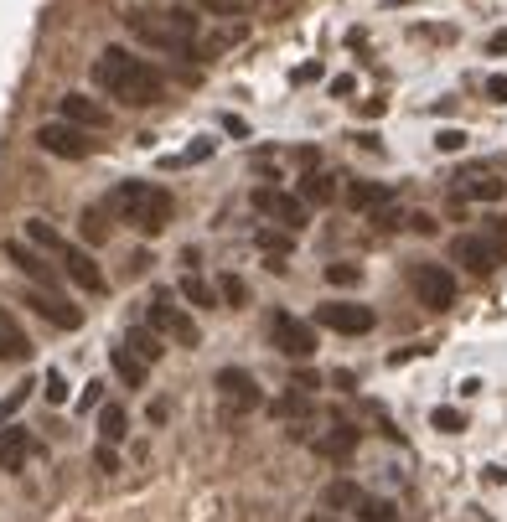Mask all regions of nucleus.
Instances as JSON below:
<instances>
[{
    "instance_id": "nucleus-1",
    "label": "nucleus",
    "mask_w": 507,
    "mask_h": 522,
    "mask_svg": "<svg viewBox=\"0 0 507 522\" xmlns=\"http://www.w3.org/2000/svg\"><path fill=\"white\" fill-rule=\"evenodd\" d=\"M94 83L104 88L109 99L130 104V109H151V104H161V94H166L161 68H151L145 57H135V52H125V47H104V52L94 57Z\"/></svg>"
},
{
    "instance_id": "nucleus-2",
    "label": "nucleus",
    "mask_w": 507,
    "mask_h": 522,
    "mask_svg": "<svg viewBox=\"0 0 507 522\" xmlns=\"http://www.w3.org/2000/svg\"><path fill=\"white\" fill-rule=\"evenodd\" d=\"M130 37L156 47V52H171V57H202V21L182 6L171 11H130L125 16Z\"/></svg>"
},
{
    "instance_id": "nucleus-3",
    "label": "nucleus",
    "mask_w": 507,
    "mask_h": 522,
    "mask_svg": "<svg viewBox=\"0 0 507 522\" xmlns=\"http://www.w3.org/2000/svg\"><path fill=\"white\" fill-rule=\"evenodd\" d=\"M26 243H32L37 254H52V259H57V274H63V280H73L78 290H88V295L104 290V269L94 264V254L78 249V243H68L47 218H26Z\"/></svg>"
},
{
    "instance_id": "nucleus-4",
    "label": "nucleus",
    "mask_w": 507,
    "mask_h": 522,
    "mask_svg": "<svg viewBox=\"0 0 507 522\" xmlns=\"http://www.w3.org/2000/svg\"><path fill=\"white\" fill-rule=\"evenodd\" d=\"M109 207L119 212V223H130V228H135V233H145V238L166 233L171 212H176L171 192H166V187H156V181H119V187L109 192Z\"/></svg>"
},
{
    "instance_id": "nucleus-5",
    "label": "nucleus",
    "mask_w": 507,
    "mask_h": 522,
    "mask_svg": "<svg viewBox=\"0 0 507 522\" xmlns=\"http://www.w3.org/2000/svg\"><path fill=\"white\" fill-rule=\"evenodd\" d=\"M145 321H151V331L156 336H171L176 347H197L202 342V331H197V321L176 305V295L171 290H156L151 295V311H145Z\"/></svg>"
},
{
    "instance_id": "nucleus-6",
    "label": "nucleus",
    "mask_w": 507,
    "mask_h": 522,
    "mask_svg": "<svg viewBox=\"0 0 507 522\" xmlns=\"http://www.w3.org/2000/svg\"><path fill=\"white\" fill-rule=\"evenodd\" d=\"M249 202H254V212H264L270 223H280L285 233H301L306 228V218H311V207L295 197V192H280V187H254L249 192Z\"/></svg>"
},
{
    "instance_id": "nucleus-7",
    "label": "nucleus",
    "mask_w": 507,
    "mask_h": 522,
    "mask_svg": "<svg viewBox=\"0 0 507 522\" xmlns=\"http://www.w3.org/2000/svg\"><path fill=\"white\" fill-rule=\"evenodd\" d=\"M213 388H218V404L238 419V414H254L259 404H264V393H259V383L244 373V367H223V373L213 378Z\"/></svg>"
},
{
    "instance_id": "nucleus-8",
    "label": "nucleus",
    "mask_w": 507,
    "mask_h": 522,
    "mask_svg": "<svg viewBox=\"0 0 507 522\" xmlns=\"http://www.w3.org/2000/svg\"><path fill=\"white\" fill-rule=\"evenodd\" d=\"M37 145L47 150V156L57 161H83V156H94V140H88V130L68 125V119H52V125L37 130Z\"/></svg>"
},
{
    "instance_id": "nucleus-9",
    "label": "nucleus",
    "mask_w": 507,
    "mask_h": 522,
    "mask_svg": "<svg viewBox=\"0 0 507 522\" xmlns=\"http://www.w3.org/2000/svg\"><path fill=\"white\" fill-rule=\"evenodd\" d=\"M270 342L290 357V362H311L316 357V331L306 321H295L290 311H275L270 316Z\"/></svg>"
},
{
    "instance_id": "nucleus-10",
    "label": "nucleus",
    "mask_w": 507,
    "mask_h": 522,
    "mask_svg": "<svg viewBox=\"0 0 507 522\" xmlns=\"http://www.w3.org/2000/svg\"><path fill=\"white\" fill-rule=\"evenodd\" d=\"M409 285H414V295H420V305H430V311H451L456 305V274L445 264H420L409 274Z\"/></svg>"
},
{
    "instance_id": "nucleus-11",
    "label": "nucleus",
    "mask_w": 507,
    "mask_h": 522,
    "mask_svg": "<svg viewBox=\"0 0 507 522\" xmlns=\"http://www.w3.org/2000/svg\"><path fill=\"white\" fill-rule=\"evenodd\" d=\"M316 321L326 331H337V336H368L378 316L368 311V305H357V300H332V305H316Z\"/></svg>"
},
{
    "instance_id": "nucleus-12",
    "label": "nucleus",
    "mask_w": 507,
    "mask_h": 522,
    "mask_svg": "<svg viewBox=\"0 0 507 522\" xmlns=\"http://www.w3.org/2000/svg\"><path fill=\"white\" fill-rule=\"evenodd\" d=\"M6 259L26 274V280H32L37 290H52V295H63V274H57L37 249H32V243H21V238H6Z\"/></svg>"
},
{
    "instance_id": "nucleus-13",
    "label": "nucleus",
    "mask_w": 507,
    "mask_h": 522,
    "mask_svg": "<svg viewBox=\"0 0 507 522\" xmlns=\"http://www.w3.org/2000/svg\"><path fill=\"white\" fill-rule=\"evenodd\" d=\"M451 259H456L466 274H492V269L502 264V249H497L492 238L466 233V238H456V243H451Z\"/></svg>"
},
{
    "instance_id": "nucleus-14",
    "label": "nucleus",
    "mask_w": 507,
    "mask_h": 522,
    "mask_svg": "<svg viewBox=\"0 0 507 522\" xmlns=\"http://www.w3.org/2000/svg\"><path fill=\"white\" fill-rule=\"evenodd\" d=\"M26 305L42 316V321H52L57 331H78L83 326V311L68 300V295H52V290H26Z\"/></svg>"
},
{
    "instance_id": "nucleus-15",
    "label": "nucleus",
    "mask_w": 507,
    "mask_h": 522,
    "mask_svg": "<svg viewBox=\"0 0 507 522\" xmlns=\"http://www.w3.org/2000/svg\"><path fill=\"white\" fill-rule=\"evenodd\" d=\"M507 181L492 171V166H471L456 176V202H502Z\"/></svg>"
},
{
    "instance_id": "nucleus-16",
    "label": "nucleus",
    "mask_w": 507,
    "mask_h": 522,
    "mask_svg": "<svg viewBox=\"0 0 507 522\" xmlns=\"http://www.w3.org/2000/svg\"><path fill=\"white\" fill-rule=\"evenodd\" d=\"M57 114H63L68 125H78V130H104L109 125V109L94 104L88 94H63V99H57Z\"/></svg>"
},
{
    "instance_id": "nucleus-17",
    "label": "nucleus",
    "mask_w": 507,
    "mask_h": 522,
    "mask_svg": "<svg viewBox=\"0 0 507 522\" xmlns=\"http://www.w3.org/2000/svg\"><path fill=\"white\" fill-rule=\"evenodd\" d=\"M32 455H37V440L26 435L21 424H6V429H0V471H21Z\"/></svg>"
},
{
    "instance_id": "nucleus-18",
    "label": "nucleus",
    "mask_w": 507,
    "mask_h": 522,
    "mask_svg": "<svg viewBox=\"0 0 507 522\" xmlns=\"http://www.w3.org/2000/svg\"><path fill=\"white\" fill-rule=\"evenodd\" d=\"M0 362H32V336L21 331L6 305H0Z\"/></svg>"
},
{
    "instance_id": "nucleus-19",
    "label": "nucleus",
    "mask_w": 507,
    "mask_h": 522,
    "mask_svg": "<svg viewBox=\"0 0 507 522\" xmlns=\"http://www.w3.org/2000/svg\"><path fill=\"white\" fill-rule=\"evenodd\" d=\"M357 440H363V435H357L352 424H332V429H326V435H316L311 445H316V455H326V460H347V455L357 450Z\"/></svg>"
},
{
    "instance_id": "nucleus-20",
    "label": "nucleus",
    "mask_w": 507,
    "mask_h": 522,
    "mask_svg": "<svg viewBox=\"0 0 507 522\" xmlns=\"http://www.w3.org/2000/svg\"><path fill=\"white\" fill-rule=\"evenodd\" d=\"M363 497H368L363 486H352V481H332V486L321 491V507H326V512H357V502H363Z\"/></svg>"
},
{
    "instance_id": "nucleus-21",
    "label": "nucleus",
    "mask_w": 507,
    "mask_h": 522,
    "mask_svg": "<svg viewBox=\"0 0 507 522\" xmlns=\"http://www.w3.org/2000/svg\"><path fill=\"white\" fill-rule=\"evenodd\" d=\"M119 347H130V352H135V357H140L145 367H151V362H161V357H166L161 336H156L151 326H135V331H130V336H125V342H119Z\"/></svg>"
},
{
    "instance_id": "nucleus-22",
    "label": "nucleus",
    "mask_w": 507,
    "mask_h": 522,
    "mask_svg": "<svg viewBox=\"0 0 507 522\" xmlns=\"http://www.w3.org/2000/svg\"><path fill=\"white\" fill-rule=\"evenodd\" d=\"M109 362H114V373L125 378L130 388H145V378H151V367H145L130 347H109Z\"/></svg>"
},
{
    "instance_id": "nucleus-23",
    "label": "nucleus",
    "mask_w": 507,
    "mask_h": 522,
    "mask_svg": "<svg viewBox=\"0 0 507 522\" xmlns=\"http://www.w3.org/2000/svg\"><path fill=\"white\" fill-rule=\"evenodd\" d=\"M394 192L383 187V181H347V202L357 207V212H368V207H383Z\"/></svg>"
},
{
    "instance_id": "nucleus-24",
    "label": "nucleus",
    "mask_w": 507,
    "mask_h": 522,
    "mask_svg": "<svg viewBox=\"0 0 507 522\" xmlns=\"http://www.w3.org/2000/svg\"><path fill=\"white\" fill-rule=\"evenodd\" d=\"M130 414L125 409H119V404H99V435H104V445H119V440H125L130 435Z\"/></svg>"
},
{
    "instance_id": "nucleus-25",
    "label": "nucleus",
    "mask_w": 507,
    "mask_h": 522,
    "mask_svg": "<svg viewBox=\"0 0 507 522\" xmlns=\"http://www.w3.org/2000/svg\"><path fill=\"white\" fill-rule=\"evenodd\" d=\"M332 181H337V176H326V171H311V176L301 181V192H306L301 202H306V207H311V202H332V197H337V187H332Z\"/></svg>"
},
{
    "instance_id": "nucleus-26",
    "label": "nucleus",
    "mask_w": 507,
    "mask_h": 522,
    "mask_svg": "<svg viewBox=\"0 0 507 522\" xmlns=\"http://www.w3.org/2000/svg\"><path fill=\"white\" fill-rule=\"evenodd\" d=\"M182 300H192V305H218V290L202 280V274H182Z\"/></svg>"
},
{
    "instance_id": "nucleus-27",
    "label": "nucleus",
    "mask_w": 507,
    "mask_h": 522,
    "mask_svg": "<svg viewBox=\"0 0 507 522\" xmlns=\"http://www.w3.org/2000/svg\"><path fill=\"white\" fill-rule=\"evenodd\" d=\"M254 243H259L264 254H275V259H285V254H290V233H285V228H259V233H254Z\"/></svg>"
},
{
    "instance_id": "nucleus-28",
    "label": "nucleus",
    "mask_w": 507,
    "mask_h": 522,
    "mask_svg": "<svg viewBox=\"0 0 507 522\" xmlns=\"http://www.w3.org/2000/svg\"><path fill=\"white\" fill-rule=\"evenodd\" d=\"M326 285L357 290V285H363V269H357V264H326Z\"/></svg>"
},
{
    "instance_id": "nucleus-29",
    "label": "nucleus",
    "mask_w": 507,
    "mask_h": 522,
    "mask_svg": "<svg viewBox=\"0 0 507 522\" xmlns=\"http://www.w3.org/2000/svg\"><path fill=\"white\" fill-rule=\"evenodd\" d=\"M394 502H378V497H363L357 502V522H394Z\"/></svg>"
},
{
    "instance_id": "nucleus-30",
    "label": "nucleus",
    "mask_w": 507,
    "mask_h": 522,
    "mask_svg": "<svg viewBox=\"0 0 507 522\" xmlns=\"http://www.w3.org/2000/svg\"><path fill=\"white\" fill-rule=\"evenodd\" d=\"M78 228H83L88 243H104V238H109V223H104V212H99V207H88L83 218H78Z\"/></svg>"
},
{
    "instance_id": "nucleus-31",
    "label": "nucleus",
    "mask_w": 507,
    "mask_h": 522,
    "mask_svg": "<svg viewBox=\"0 0 507 522\" xmlns=\"http://www.w3.org/2000/svg\"><path fill=\"white\" fill-rule=\"evenodd\" d=\"M430 424L440 429V435H461V429H466V419H461L456 409H445V404H440V409L430 414Z\"/></svg>"
},
{
    "instance_id": "nucleus-32",
    "label": "nucleus",
    "mask_w": 507,
    "mask_h": 522,
    "mask_svg": "<svg viewBox=\"0 0 507 522\" xmlns=\"http://www.w3.org/2000/svg\"><path fill=\"white\" fill-rule=\"evenodd\" d=\"M202 11H213V16H244L254 0H197Z\"/></svg>"
},
{
    "instance_id": "nucleus-33",
    "label": "nucleus",
    "mask_w": 507,
    "mask_h": 522,
    "mask_svg": "<svg viewBox=\"0 0 507 522\" xmlns=\"http://www.w3.org/2000/svg\"><path fill=\"white\" fill-rule=\"evenodd\" d=\"M202 156H213V140H197V145L182 150V156H166V166H197Z\"/></svg>"
},
{
    "instance_id": "nucleus-34",
    "label": "nucleus",
    "mask_w": 507,
    "mask_h": 522,
    "mask_svg": "<svg viewBox=\"0 0 507 522\" xmlns=\"http://www.w3.org/2000/svg\"><path fill=\"white\" fill-rule=\"evenodd\" d=\"M275 414H285V419H290V414H311V393H295V388H290L280 404H275Z\"/></svg>"
},
{
    "instance_id": "nucleus-35",
    "label": "nucleus",
    "mask_w": 507,
    "mask_h": 522,
    "mask_svg": "<svg viewBox=\"0 0 507 522\" xmlns=\"http://www.w3.org/2000/svg\"><path fill=\"white\" fill-rule=\"evenodd\" d=\"M218 290H223L228 305H244V300H249V295H244V280H238V274H223V285H218Z\"/></svg>"
},
{
    "instance_id": "nucleus-36",
    "label": "nucleus",
    "mask_w": 507,
    "mask_h": 522,
    "mask_svg": "<svg viewBox=\"0 0 507 522\" xmlns=\"http://www.w3.org/2000/svg\"><path fill=\"white\" fill-rule=\"evenodd\" d=\"M435 145L445 150V156H456V150H466V130H440Z\"/></svg>"
},
{
    "instance_id": "nucleus-37",
    "label": "nucleus",
    "mask_w": 507,
    "mask_h": 522,
    "mask_svg": "<svg viewBox=\"0 0 507 522\" xmlns=\"http://www.w3.org/2000/svg\"><path fill=\"white\" fill-rule=\"evenodd\" d=\"M47 404H68V383H63V373H47Z\"/></svg>"
},
{
    "instance_id": "nucleus-38",
    "label": "nucleus",
    "mask_w": 507,
    "mask_h": 522,
    "mask_svg": "<svg viewBox=\"0 0 507 522\" xmlns=\"http://www.w3.org/2000/svg\"><path fill=\"white\" fill-rule=\"evenodd\" d=\"M99 404H104V383H88L83 398H78V409H99Z\"/></svg>"
},
{
    "instance_id": "nucleus-39",
    "label": "nucleus",
    "mask_w": 507,
    "mask_h": 522,
    "mask_svg": "<svg viewBox=\"0 0 507 522\" xmlns=\"http://www.w3.org/2000/svg\"><path fill=\"white\" fill-rule=\"evenodd\" d=\"M21 404H26V388H16L11 398H0V424H6V419H11V414H16Z\"/></svg>"
},
{
    "instance_id": "nucleus-40",
    "label": "nucleus",
    "mask_w": 507,
    "mask_h": 522,
    "mask_svg": "<svg viewBox=\"0 0 507 522\" xmlns=\"http://www.w3.org/2000/svg\"><path fill=\"white\" fill-rule=\"evenodd\" d=\"M404 228H414V233H435V218H425V212H409V218H404Z\"/></svg>"
},
{
    "instance_id": "nucleus-41",
    "label": "nucleus",
    "mask_w": 507,
    "mask_h": 522,
    "mask_svg": "<svg viewBox=\"0 0 507 522\" xmlns=\"http://www.w3.org/2000/svg\"><path fill=\"white\" fill-rule=\"evenodd\" d=\"M94 460H99V471H119V455H114V445H99V450H94Z\"/></svg>"
},
{
    "instance_id": "nucleus-42",
    "label": "nucleus",
    "mask_w": 507,
    "mask_h": 522,
    "mask_svg": "<svg viewBox=\"0 0 507 522\" xmlns=\"http://www.w3.org/2000/svg\"><path fill=\"white\" fill-rule=\"evenodd\" d=\"M487 94H492L497 104H507V73H497V78L487 83Z\"/></svg>"
},
{
    "instance_id": "nucleus-43",
    "label": "nucleus",
    "mask_w": 507,
    "mask_h": 522,
    "mask_svg": "<svg viewBox=\"0 0 507 522\" xmlns=\"http://www.w3.org/2000/svg\"><path fill=\"white\" fill-rule=\"evenodd\" d=\"M290 388H295V393H311V388H316V373H295Z\"/></svg>"
},
{
    "instance_id": "nucleus-44",
    "label": "nucleus",
    "mask_w": 507,
    "mask_h": 522,
    "mask_svg": "<svg viewBox=\"0 0 507 522\" xmlns=\"http://www.w3.org/2000/svg\"><path fill=\"white\" fill-rule=\"evenodd\" d=\"M487 47H492V52H497V57H502V52H507V32H497V37H492V42H487Z\"/></svg>"
},
{
    "instance_id": "nucleus-45",
    "label": "nucleus",
    "mask_w": 507,
    "mask_h": 522,
    "mask_svg": "<svg viewBox=\"0 0 507 522\" xmlns=\"http://www.w3.org/2000/svg\"><path fill=\"white\" fill-rule=\"evenodd\" d=\"M306 522H342V517H337V512H311Z\"/></svg>"
}]
</instances>
